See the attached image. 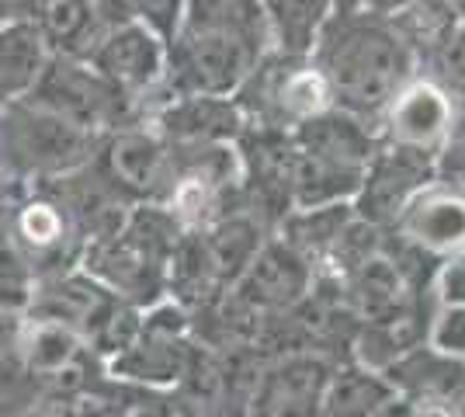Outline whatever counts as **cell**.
<instances>
[{"label":"cell","instance_id":"6da1fadb","mask_svg":"<svg viewBox=\"0 0 465 417\" xmlns=\"http://www.w3.org/2000/svg\"><path fill=\"white\" fill-rule=\"evenodd\" d=\"M310 60L327 80L333 108L365 119L369 125L379 122L400 87L417 77V63L392 32L389 18L369 7L333 11Z\"/></svg>","mask_w":465,"mask_h":417},{"label":"cell","instance_id":"7a4b0ae2","mask_svg":"<svg viewBox=\"0 0 465 417\" xmlns=\"http://www.w3.org/2000/svg\"><path fill=\"white\" fill-rule=\"evenodd\" d=\"M104 136L87 133L35 101L0 104V160L15 181H49L91 164Z\"/></svg>","mask_w":465,"mask_h":417},{"label":"cell","instance_id":"3957f363","mask_svg":"<svg viewBox=\"0 0 465 417\" xmlns=\"http://www.w3.org/2000/svg\"><path fill=\"white\" fill-rule=\"evenodd\" d=\"M268 53H272L268 45L247 35L181 21L174 39L167 42V70L160 87L167 98H192V94L232 98Z\"/></svg>","mask_w":465,"mask_h":417},{"label":"cell","instance_id":"277c9868","mask_svg":"<svg viewBox=\"0 0 465 417\" xmlns=\"http://www.w3.org/2000/svg\"><path fill=\"white\" fill-rule=\"evenodd\" d=\"M25 98L97 136H112L118 129L150 119V104L143 98L125 94L108 77H101L87 60L56 56V53L49 56L35 87Z\"/></svg>","mask_w":465,"mask_h":417},{"label":"cell","instance_id":"5b68a950","mask_svg":"<svg viewBox=\"0 0 465 417\" xmlns=\"http://www.w3.org/2000/svg\"><path fill=\"white\" fill-rule=\"evenodd\" d=\"M232 101L240 104L247 125L285 129V133L333 108L327 80L316 70V63L310 56L302 60L282 56L274 49L253 66Z\"/></svg>","mask_w":465,"mask_h":417},{"label":"cell","instance_id":"8992f818","mask_svg":"<svg viewBox=\"0 0 465 417\" xmlns=\"http://www.w3.org/2000/svg\"><path fill=\"white\" fill-rule=\"evenodd\" d=\"M94 160L133 202H163L174 188V150L150 122L104 136Z\"/></svg>","mask_w":465,"mask_h":417},{"label":"cell","instance_id":"52a82bcc","mask_svg":"<svg viewBox=\"0 0 465 417\" xmlns=\"http://www.w3.org/2000/svg\"><path fill=\"white\" fill-rule=\"evenodd\" d=\"M438 178V157L410 146L382 143L379 154L361 174V188L354 195V216L389 230L396 216L407 209L413 195H420L430 181Z\"/></svg>","mask_w":465,"mask_h":417},{"label":"cell","instance_id":"ba28073f","mask_svg":"<svg viewBox=\"0 0 465 417\" xmlns=\"http://www.w3.org/2000/svg\"><path fill=\"white\" fill-rule=\"evenodd\" d=\"M462 119V112L451 104L445 91L430 77H417L400 87V94L389 101L386 112L375 122V133L382 143L392 146H410V150H424V154H441L455 125Z\"/></svg>","mask_w":465,"mask_h":417},{"label":"cell","instance_id":"9c48e42d","mask_svg":"<svg viewBox=\"0 0 465 417\" xmlns=\"http://www.w3.org/2000/svg\"><path fill=\"white\" fill-rule=\"evenodd\" d=\"M337 362L320 352H289L268 358L247 417H316Z\"/></svg>","mask_w":465,"mask_h":417},{"label":"cell","instance_id":"30bf717a","mask_svg":"<svg viewBox=\"0 0 465 417\" xmlns=\"http://www.w3.org/2000/svg\"><path fill=\"white\" fill-rule=\"evenodd\" d=\"M11 243L28 258L39 278L77 268L84 254V240L70 226L63 205L39 188H32L18 205H11Z\"/></svg>","mask_w":465,"mask_h":417},{"label":"cell","instance_id":"8fae6325","mask_svg":"<svg viewBox=\"0 0 465 417\" xmlns=\"http://www.w3.org/2000/svg\"><path fill=\"white\" fill-rule=\"evenodd\" d=\"M32 188L45 192L49 199H56L63 205V213L70 219V226L77 230V237L87 243L94 240H108L122 230V223L129 216V209L136 202L129 195H122L115 184L108 181V174L97 167V160L84 164L70 174H59L49 181H35Z\"/></svg>","mask_w":465,"mask_h":417},{"label":"cell","instance_id":"7c38bea8","mask_svg":"<svg viewBox=\"0 0 465 417\" xmlns=\"http://www.w3.org/2000/svg\"><path fill=\"white\" fill-rule=\"evenodd\" d=\"M312 278H316V268L310 261L272 233L261 243L257 258L247 264V272L230 285V293L243 306H251L253 313L272 317V313H285L292 306H299L310 296Z\"/></svg>","mask_w":465,"mask_h":417},{"label":"cell","instance_id":"4fadbf2b","mask_svg":"<svg viewBox=\"0 0 465 417\" xmlns=\"http://www.w3.org/2000/svg\"><path fill=\"white\" fill-rule=\"evenodd\" d=\"M87 63L101 77H108L125 94H136L146 101L150 91H160L163 70H167V42L150 32L143 21L118 25L104 32L101 42L91 49ZM150 104V101H146Z\"/></svg>","mask_w":465,"mask_h":417},{"label":"cell","instance_id":"5bb4252c","mask_svg":"<svg viewBox=\"0 0 465 417\" xmlns=\"http://www.w3.org/2000/svg\"><path fill=\"white\" fill-rule=\"evenodd\" d=\"M389 233L413 243L417 251L441 264L459 258L465 254V192L434 178L396 216Z\"/></svg>","mask_w":465,"mask_h":417},{"label":"cell","instance_id":"9a60e30c","mask_svg":"<svg viewBox=\"0 0 465 417\" xmlns=\"http://www.w3.org/2000/svg\"><path fill=\"white\" fill-rule=\"evenodd\" d=\"M80 268L97 278L108 293H115L118 299L133 303L139 310L167 296V264L136 251L122 233L87 243L80 254Z\"/></svg>","mask_w":465,"mask_h":417},{"label":"cell","instance_id":"2e32d148","mask_svg":"<svg viewBox=\"0 0 465 417\" xmlns=\"http://www.w3.org/2000/svg\"><path fill=\"white\" fill-rule=\"evenodd\" d=\"M15 352L25 369V376L49 382L56 393H66L80 386V365L87 358V344L77 331H70L66 323L45 317H21L18 334H15Z\"/></svg>","mask_w":465,"mask_h":417},{"label":"cell","instance_id":"e0dca14e","mask_svg":"<svg viewBox=\"0 0 465 417\" xmlns=\"http://www.w3.org/2000/svg\"><path fill=\"white\" fill-rule=\"evenodd\" d=\"M150 125L174 146H205V143H236L247 119L232 98H167L150 112Z\"/></svg>","mask_w":465,"mask_h":417},{"label":"cell","instance_id":"ac0fdd59","mask_svg":"<svg viewBox=\"0 0 465 417\" xmlns=\"http://www.w3.org/2000/svg\"><path fill=\"white\" fill-rule=\"evenodd\" d=\"M192 355H194L192 338L156 334V331H146L139 323L136 341L122 355L104 362V369H108L112 379L133 382L139 390H177L184 382V376H188Z\"/></svg>","mask_w":465,"mask_h":417},{"label":"cell","instance_id":"d6986e66","mask_svg":"<svg viewBox=\"0 0 465 417\" xmlns=\"http://www.w3.org/2000/svg\"><path fill=\"white\" fill-rule=\"evenodd\" d=\"M292 139H295L299 154L327 160V164H337V167H351V171H361V174H365V167L382 146L375 125H369L365 119H354L341 108H330L323 115L295 125Z\"/></svg>","mask_w":465,"mask_h":417},{"label":"cell","instance_id":"ffe728a7","mask_svg":"<svg viewBox=\"0 0 465 417\" xmlns=\"http://www.w3.org/2000/svg\"><path fill=\"white\" fill-rule=\"evenodd\" d=\"M382 379L392 386V393L407 400H465V358L448 355L430 341L392 358L382 369Z\"/></svg>","mask_w":465,"mask_h":417},{"label":"cell","instance_id":"44dd1931","mask_svg":"<svg viewBox=\"0 0 465 417\" xmlns=\"http://www.w3.org/2000/svg\"><path fill=\"white\" fill-rule=\"evenodd\" d=\"M25 18L42 32L49 53L87 60L104 28L97 25L94 0H28Z\"/></svg>","mask_w":465,"mask_h":417},{"label":"cell","instance_id":"7402d4cb","mask_svg":"<svg viewBox=\"0 0 465 417\" xmlns=\"http://www.w3.org/2000/svg\"><path fill=\"white\" fill-rule=\"evenodd\" d=\"M202 237V247L209 254V264H213L215 278L223 289H230L236 278L247 272V264L257 258L261 243L272 237L268 226L253 216L251 209H232L223 219H215L213 226L198 230Z\"/></svg>","mask_w":465,"mask_h":417},{"label":"cell","instance_id":"603a6c76","mask_svg":"<svg viewBox=\"0 0 465 417\" xmlns=\"http://www.w3.org/2000/svg\"><path fill=\"white\" fill-rule=\"evenodd\" d=\"M49 45L28 18L0 25V104L25 98L49 63Z\"/></svg>","mask_w":465,"mask_h":417},{"label":"cell","instance_id":"cb8c5ba5","mask_svg":"<svg viewBox=\"0 0 465 417\" xmlns=\"http://www.w3.org/2000/svg\"><path fill=\"white\" fill-rule=\"evenodd\" d=\"M354 219V205L351 202H337V205H316V209H292L289 216L274 226V237H282L292 251H299L310 261L312 268H320L330 258L333 243L348 230Z\"/></svg>","mask_w":465,"mask_h":417},{"label":"cell","instance_id":"d4e9b609","mask_svg":"<svg viewBox=\"0 0 465 417\" xmlns=\"http://www.w3.org/2000/svg\"><path fill=\"white\" fill-rule=\"evenodd\" d=\"M389 25L400 35V42L407 45V53L417 63V74H420L427 63L445 49V42L455 35L462 18L448 0H417L403 11H396Z\"/></svg>","mask_w":465,"mask_h":417},{"label":"cell","instance_id":"484cf974","mask_svg":"<svg viewBox=\"0 0 465 417\" xmlns=\"http://www.w3.org/2000/svg\"><path fill=\"white\" fill-rule=\"evenodd\" d=\"M272 49L282 56H310L327 18L333 15L330 0H261Z\"/></svg>","mask_w":465,"mask_h":417},{"label":"cell","instance_id":"4316f807","mask_svg":"<svg viewBox=\"0 0 465 417\" xmlns=\"http://www.w3.org/2000/svg\"><path fill=\"white\" fill-rule=\"evenodd\" d=\"M386 397H392V386L382 372L358 362H337L316 417H371Z\"/></svg>","mask_w":465,"mask_h":417},{"label":"cell","instance_id":"83f0119b","mask_svg":"<svg viewBox=\"0 0 465 417\" xmlns=\"http://www.w3.org/2000/svg\"><path fill=\"white\" fill-rule=\"evenodd\" d=\"M35 285H39V275L28 264V258L15 243H4L0 247V313L15 320L28 317Z\"/></svg>","mask_w":465,"mask_h":417},{"label":"cell","instance_id":"f1b7e54d","mask_svg":"<svg viewBox=\"0 0 465 417\" xmlns=\"http://www.w3.org/2000/svg\"><path fill=\"white\" fill-rule=\"evenodd\" d=\"M420 74L434 80L451 98V104L465 115V21L455 28V35L445 42V49L427 63Z\"/></svg>","mask_w":465,"mask_h":417},{"label":"cell","instance_id":"f546056e","mask_svg":"<svg viewBox=\"0 0 465 417\" xmlns=\"http://www.w3.org/2000/svg\"><path fill=\"white\" fill-rule=\"evenodd\" d=\"M133 417H202L188 397L177 390H139V403L129 407Z\"/></svg>","mask_w":465,"mask_h":417},{"label":"cell","instance_id":"4dcf8cb0","mask_svg":"<svg viewBox=\"0 0 465 417\" xmlns=\"http://www.w3.org/2000/svg\"><path fill=\"white\" fill-rule=\"evenodd\" d=\"M181 18H184V0H136V21H143L163 42L174 39Z\"/></svg>","mask_w":465,"mask_h":417},{"label":"cell","instance_id":"1f68e13d","mask_svg":"<svg viewBox=\"0 0 465 417\" xmlns=\"http://www.w3.org/2000/svg\"><path fill=\"white\" fill-rule=\"evenodd\" d=\"M434 293L445 306H465V254L441 264V272L434 278Z\"/></svg>","mask_w":465,"mask_h":417},{"label":"cell","instance_id":"d6a6232c","mask_svg":"<svg viewBox=\"0 0 465 417\" xmlns=\"http://www.w3.org/2000/svg\"><path fill=\"white\" fill-rule=\"evenodd\" d=\"M94 15H97V25L104 32H112L118 25L136 21V0H94Z\"/></svg>","mask_w":465,"mask_h":417},{"label":"cell","instance_id":"836d02e7","mask_svg":"<svg viewBox=\"0 0 465 417\" xmlns=\"http://www.w3.org/2000/svg\"><path fill=\"white\" fill-rule=\"evenodd\" d=\"M32 417H80V400L66 397V393H53L32 411Z\"/></svg>","mask_w":465,"mask_h":417},{"label":"cell","instance_id":"e575fe53","mask_svg":"<svg viewBox=\"0 0 465 417\" xmlns=\"http://www.w3.org/2000/svg\"><path fill=\"white\" fill-rule=\"evenodd\" d=\"M371 417H417V414H413V403H410L407 397L392 393V397H386L379 407H375V414Z\"/></svg>","mask_w":465,"mask_h":417},{"label":"cell","instance_id":"d590c367","mask_svg":"<svg viewBox=\"0 0 465 417\" xmlns=\"http://www.w3.org/2000/svg\"><path fill=\"white\" fill-rule=\"evenodd\" d=\"M410 4H417V0H369V11L382 15V18H392L396 11H403Z\"/></svg>","mask_w":465,"mask_h":417},{"label":"cell","instance_id":"8d00e7d4","mask_svg":"<svg viewBox=\"0 0 465 417\" xmlns=\"http://www.w3.org/2000/svg\"><path fill=\"white\" fill-rule=\"evenodd\" d=\"M25 11H28V0H0V25L25 18Z\"/></svg>","mask_w":465,"mask_h":417},{"label":"cell","instance_id":"74e56055","mask_svg":"<svg viewBox=\"0 0 465 417\" xmlns=\"http://www.w3.org/2000/svg\"><path fill=\"white\" fill-rule=\"evenodd\" d=\"M11 243V205L0 199V247Z\"/></svg>","mask_w":465,"mask_h":417},{"label":"cell","instance_id":"f35d334b","mask_svg":"<svg viewBox=\"0 0 465 417\" xmlns=\"http://www.w3.org/2000/svg\"><path fill=\"white\" fill-rule=\"evenodd\" d=\"M330 7L333 11H361V7H369V0H330Z\"/></svg>","mask_w":465,"mask_h":417},{"label":"cell","instance_id":"ab89813d","mask_svg":"<svg viewBox=\"0 0 465 417\" xmlns=\"http://www.w3.org/2000/svg\"><path fill=\"white\" fill-rule=\"evenodd\" d=\"M0 178H7V171H4V160H0Z\"/></svg>","mask_w":465,"mask_h":417}]
</instances>
